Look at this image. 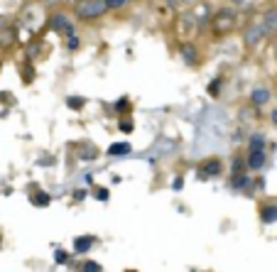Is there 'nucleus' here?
Segmentation results:
<instances>
[{
	"instance_id": "412c9836",
	"label": "nucleus",
	"mask_w": 277,
	"mask_h": 272,
	"mask_svg": "<svg viewBox=\"0 0 277 272\" xmlns=\"http://www.w3.org/2000/svg\"><path fill=\"white\" fill-rule=\"evenodd\" d=\"M106 3H108V10H120L128 5V0H106Z\"/></svg>"
},
{
	"instance_id": "393cba45",
	"label": "nucleus",
	"mask_w": 277,
	"mask_h": 272,
	"mask_svg": "<svg viewBox=\"0 0 277 272\" xmlns=\"http://www.w3.org/2000/svg\"><path fill=\"white\" fill-rule=\"evenodd\" d=\"M96 196H98V201H108V196H111V191L101 186V189H96Z\"/></svg>"
},
{
	"instance_id": "f257e3e1",
	"label": "nucleus",
	"mask_w": 277,
	"mask_h": 272,
	"mask_svg": "<svg viewBox=\"0 0 277 272\" xmlns=\"http://www.w3.org/2000/svg\"><path fill=\"white\" fill-rule=\"evenodd\" d=\"M238 27V10L233 8H221L211 18V32L213 37H228Z\"/></svg>"
},
{
	"instance_id": "dca6fc26",
	"label": "nucleus",
	"mask_w": 277,
	"mask_h": 272,
	"mask_svg": "<svg viewBox=\"0 0 277 272\" xmlns=\"http://www.w3.org/2000/svg\"><path fill=\"white\" fill-rule=\"evenodd\" d=\"M231 3L235 5V10H253L257 0H231Z\"/></svg>"
},
{
	"instance_id": "c85d7f7f",
	"label": "nucleus",
	"mask_w": 277,
	"mask_h": 272,
	"mask_svg": "<svg viewBox=\"0 0 277 272\" xmlns=\"http://www.w3.org/2000/svg\"><path fill=\"white\" fill-rule=\"evenodd\" d=\"M5 27H8V20H5V18H3V15H0V32H3V30H5Z\"/></svg>"
},
{
	"instance_id": "ddd939ff",
	"label": "nucleus",
	"mask_w": 277,
	"mask_h": 272,
	"mask_svg": "<svg viewBox=\"0 0 277 272\" xmlns=\"http://www.w3.org/2000/svg\"><path fill=\"white\" fill-rule=\"evenodd\" d=\"M260 218H262V223H275V221H277V206H275V204L262 206V208H260Z\"/></svg>"
},
{
	"instance_id": "6e6552de",
	"label": "nucleus",
	"mask_w": 277,
	"mask_h": 272,
	"mask_svg": "<svg viewBox=\"0 0 277 272\" xmlns=\"http://www.w3.org/2000/svg\"><path fill=\"white\" fill-rule=\"evenodd\" d=\"M270 98H272V91H270V89H265V86H257V89H253V91H250V103H253L255 108H262Z\"/></svg>"
},
{
	"instance_id": "423d86ee",
	"label": "nucleus",
	"mask_w": 277,
	"mask_h": 272,
	"mask_svg": "<svg viewBox=\"0 0 277 272\" xmlns=\"http://www.w3.org/2000/svg\"><path fill=\"white\" fill-rule=\"evenodd\" d=\"M179 54H182V59H184L189 67H196V64H199V49H196L191 42H182V45H179Z\"/></svg>"
},
{
	"instance_id": "aec40b11",
	"label": "nucleus",
	"mask_w": 277,
	"mask_h": 272,
	"mask_svg": "<svg viewBox=\"0 0 277 272\" xmlns=\"http://www.w3.org/2000/svg\"><path fill=\"white\" fill-rule=\"evenodd\" d=\"M245 186H248V177L233 174V189H245Z\"/></svg>"
},
{
	"instance_id": "b1692460",
	"label": "nucleus",
	"mask_w": 277,
	"mask_h": 272,
	"mask_svg": "<svg viewBox=\"0 0 277 272\" xmlns=\"http://www.w3.org/2000/svg\"><path fill=\"white\" fill-rule=\"evenodd\" d=\"M67 260H69V255H67L64 250H57V255H54V262H57V265H67Z\"/></svg>"
},
{
	"instance_id": "c756f323",
	"label": "nucleus",
	"mask_w": 277,
	"mask_h": 272,
	"mask_svg": "<svg viewBox=\"0 0 277 272\" xmlns=\"http://www.w3.org/2000/svg\"><path fill=\"white\" fill-rule=\"evenodd\" d=\"M167 5L169 8H177V5H182V0H167Z\"/></svg>"
},
{
	"instance_id": "39448f33",
	"label": "nucleus",
	"mask_w": 277,
	"mask_h": 272,
	"mask_svg": "<svg viewBox=\"0 0 277 272\" xmlns=\"http://www.w3.org/2000/svg\"><path fill=\"white\" fill-rule=\"evenodd\" d=\"M221 169H223V162H221L218 157H208V159L199 167V177H201V179L218 177V174H221Z\"/></svg>"
},
{
	"instance_id": "7ed1b4c3",
	"label": "nucleus",
	"mask_w": 277,
	"mask_h": 272,
	"mask_svg": "<svg viewBox=\"0 0 277 272\" xmlns=\"http://www.w3.org/2000/svg\"><path fill=\"white\" fill-rule=\"evenodd\" d=\"M265 37H267V32H265L262 20H250V23L245 25L243 42H245V47H248V49H257V47L265 42Z\"/></svg>"
},
{
	"instance_id": "a878e982",
	"label": "nucleus",
	"mask_w": 277,
	"mask_h": 272,
	"mask_svg": "<svg viewBox=\"0 0 277 272\" xmlns=\"http://www.w3.org/2000/svg\"><path fill=\"white\" fill-rule=\"evenodd\" d=\"M84 272H101V265L98 262H86L84 265Z\"/></svg>"
},
{
	"instance_id": "a211bd4d",
	"label": "nucleus",
	"mask_w": 277,
	"mask_h": 272,
	"mask_svg": "<svg viewBox=\"0 0 277 272\" xmlns=\"http://www.w3.org/2000/svg\"><path fill=\"white\" fill-rule=\"evenodd\" d=\"M206 91H208V96H211V98H216V96L221 93V79H213V81L208 84V89H206Z\"/></svg>"
},
{
	"instance_id": "cd10ccee",
	"label": "nucleus",
	"mask_w": 277,
	"mask_h": 272,
	"mask_svg": "<svg viewBox=\"0 0 277 272\" xmlns=\"http://www.w3.org/2000/svg\"><path fill=\"white\" fill-rule=\"evenodd\" d=\"M120 130L123 133H133V123H120Z\"/></svg>"
},
{
	"instance_id": "6ab92c4d",
	"label": "nucleus",
	"mask_w": 277,
	"mask_h": 272,
	"mask_svg": "<svg viewBox=\"0 0 277 272\" xmlns=\"http://www.w3.org/2000/svg\"><path fill=\"white\" fill-rule=\"evenodd\" d=\"M13 37H15V35L5 27V30H3V35H0V47H10V45H13Z\"/></svg>"
},
{
	"instance_id": "4be33fe9",
	"label": "nucleus",
	"mask_w": 277,
	"mask_h": 272,
	"mask_svg": "<svg viewBox=\"0 0 277 272\" xmlns=\"http://www.w3.org/2000/svg\"><path fill=\"white\" fill-rule=\"evenodd\" d=\"M115 111H118V113H128V111H130V103H128V98H120V101H115Z\"/></svg>"
},
{
	"instance_id": "9d476101",
	"label": "nucleus",
	"mask_w": 277,
	"mask_h": 272,
	"mask_svg": "<svg viewBox=\"0 0 277 272\" xmlns=\"http://www.w3.org/2000/svg\"><path fill=\"white\" fill-rule=\"evenodd\" d=\"M245 164H248L250 169H262V167H265V150H250Z\"/></svg>"
},
{
	"instance_id": "0eeeda50",
	"label": "nucleus",
	"mask_w": 277,
	"mask_h": 272,
	"mask_svg": "<svg viewBox=\"0 0 277 272\" xmlns=\"http://www.w3.org/2000/svg\"><path fill=\"white\" fill-rule=\"evenodd\" d=\"M260 20H262V25H265V32H267V37H277V10H275V8L265 10Z\"/></svg>"
},
{
	"instance_id": "f03ea898",
	"label": "nucleus",
	"mask_w": 277,
	"mask_h": 272,
	"mask_svg": "<svg viewBox=\"0 0 277 272\" xmlns=\"http://www.w3.org/2000/svg\"><path fill=\"white\" fill-rule=\"evenodd\" d=\"M76 18L84 20V23H91V20H98L108 13V3L106 0H79L76 5Z\"/></svg>"
},
{
	"instance_id": "2eb2a0df",
	"label": "nucleus",
	"mask_w": 277,
	"mask_h": 272,
	"mask_svg": "<svg viewBox=\"0 0 277 272\" xmlns=\"http://www.w3.org/2000/svg\"><path fill=\"white\" fill-rule=\"evenodd\" d=\"M86 106V98L84 96H69L67 98V108H71V111H81Z\"/></svg>"
},
{
	"instance_id": "7c9ffc66",
	"label": "nucleus",
	"mask_w": 277,
	"mask_h": 272,
	"mask_svg": "<svg viewBox=\"0 0 277 272\" xmlns=\"http://www.w3.org/2000/svg\"><path fill=\"white\" fill-rule=\"evenodd\" d=\"M196 0H182V5H194Z\"/></svg>"
},
{
	"instance_id": "2f4dec72",
	"label": "nucleus",
	"mask_w": 277,
	"mask_h": 272,
	"mask_svg": "<svg viewBox=\"0 0 277 272\" xmlns=\"http://www.w3.org/2000/svg\"><path fill=\"white\" fill-rule=\"evenodd\" d=\"M272 123H275V125H277V108H275V111H272Z\"/></svg>"
},
{
	"instance_id": "1a4fd4ad",
	"label": "nucleus",
	"mask_w": 277,
	"mask_h": 272,
	"mask_svg": "<svg viewBox=\"0 0 277 272\" xmlns=\"http://www.w3.org/2000/svg\"><path fill=\"white\" fill-rule=\"evenodd\" d=\"M79 159H81V162H93V159H98V147L91 145V142H81V145H79Z\"/></svg>"
},
{
	"instance_id": "bb28decb",
	"label": "nucleus",
	"mask_w": 277,
	"mask_h": 272,
	"mask_svg": "<svg viewBox=\"0 0 277 272\" xmlns=\"http://www.w3.org/2000/svg\"><path fill=\"white\" fill-rule=\"evenodd\" d=\"M182 186H184V181H182V177H177V179L172 181V189H177V191H179Z\"/></svg>"
},
{
	"instance_id": "9b49d317",
	"label": "nucleus",
	"mask_w": 277,
	"mask_h": 272,
	"mask_svg": "<svg viewBox=\"0 0 277 272\" xmlns=\"http://www.w3.org/2000/svg\"><path fill=\"white\" fill-rule=\"evenodd\" d=\"M93 243H96V238H91V235H81V238L74 240V250H76L79 255H84V252H89V250L93 248Z\"/></svg>"
},
{
	"instance_id": "473e14b6",
	"label": "nucleus",
	"mask_w": 277,
	"mask_h": 272,
	"mask_svg": "<svg viewBox=\"0 0 277 272\" xmlns=\"http://www.w3.org/2000/svg\"><path fill=\"white\" fill-rule=\"evenodd\" d=\"M0 245H3V235H0Z\"/></svg>"
},
{
	"instance_id": "4468645a",
	"label": "nucleus",
	"mask_w": 277,
	"mask_h": 272,
	"mask_svg": "<svg viewBox=\"0 0 277 272\" xmlns=\"http://www.w3.org/2000/svg\"><path fill=\"white\" fill-rule=\"evenodd\" d=\"M32 204H35V206H49V204H52V196H49L47 191H35V194H32Z\"/></svg>"
},
{
	"instance_id": "f3484780",
	"label": "nucleus",
	"mask_w": 277,
	"mask_h": 272,
	"mask_svg": "<svg viewBox=\"0 0 277 272\" xmlns=\"http://www.w3.org/2000/svg\"><path fill=\"white\" fill-rule=\"evenodd\" d=\"M248 150H265V137H262L260 133H257V135H253V137H250Z\"/></svg>"
},
{
	"instance_id": "f8f14e48",
	"label": "nucleus",
	"mask_w": 277,
	"mask_h": 272,
	"mask_svg": "<svg viewBox=\"0 0 277 272\" xmlns=\"http://www.w3.org/2000/svg\"><path fill=\"white\" fill-rule=\"evenodd\" d=\"M130 152H133L130 142H113V145L108 147V155H111V157H120V155H130Z\"/></svg>"
},
{
	"instance_id": "5701e85b",
	"label": "nucleus",
	"mask_w": 277,
	"mask_h": 272,
	"mask_svg": "<svg viewBox=\"0 0 277 272\" xmlns=\"http://www.w3.org/2000/svg\"><path fill=\"white\" fill-rule=\"evenodd\" d=\"M67 47L74 52V49H79V47H81V40H79L76 35H69V42H67Z\"/></svg>"
},
{
	"instance_id": "20e7f679",
	"label": "nucleus",
	"mask_w": 277,
	"mask_h": 272,
	"mask_svg": "<svg viewBox=\"0 0 277 272\" xmlns=\"http://www.w3.org/2000/svg\"><path fill=\"white\" fill-rule=\"evenodd\" d=\"M49 27H52L54 32H59V35H74V23H71V18H69V15H64V13L54 15Z\"/></svg>"
}]
</instances>
